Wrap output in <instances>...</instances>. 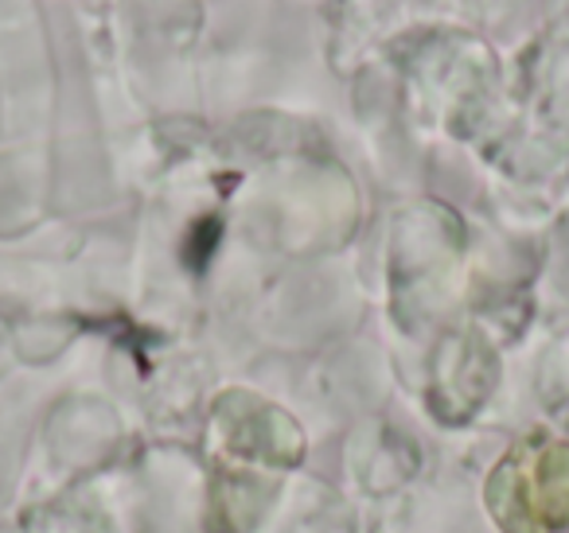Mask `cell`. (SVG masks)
I'll return each mask as SVG.
<instances>
[{
	"instance_id": "cell-1",
	"label": "cell",
	"mask_w": 569,
	"mask_h": 533,
	"mask_svg": "<svg viewBox=\"0 0 569 533\" xmlns=\"http://www.w3.org/2000/svg\"><path fill=\"white\" fill-rule=\"evenodd\" d=\"M491 510L507 533H553L569 525V444L530 436L499 463Z\"/></svg>"
}]
</instances>
